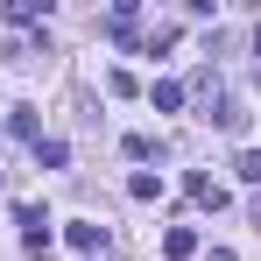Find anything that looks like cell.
Here are the masks:
<instances>
[{
    "label": "cell",
    "mask_w": 261,
    "mask_h": 261,
    "mask_svg": "<svg viewBox=\"0 0 261 261\" xmlns=\"http://www.w3.org/2000/svg\"><path fill=\"white\" fill-rule=\"evenodd\" d=\"M64 240H71L78 254H99V247H106V226H99V219H78V226H71Z\"/></svg>",
    "instance_id": "cell-1"
},
{
    "label": "cell",
    "mask_w": 261,
    "mask_h": 261,
    "mask_svg": "<svg viewBox=\"0 0 261 261\" xmlns=\"http://www.w3.org/2000/svg\"><path fill=\"white\" fill-rule=\"evenodd\" d=\"M163 254H170V261H191V254H198V233H191V226H170V233H163Z\"/></svg>",
    "instance_id": "cell-2"
},
{
    "label": "cell",
    "mask_w": 261,
    "mask_h": 261,
    "mask_svg": "<svg viewBox=\"0 0 261 261\" xmlns=\"http://www.w3.org/2000/svg\"><path fill=\"white\" fill-rule=\"evenodd\" d=\"M127 198H141V205H148V198H163V176H148V170H134V176H127Z\"/></svg>",
    "instance_id": "cell-3"
},
{
    "label": "cell",
    "mask_w": 261,
    "mask_h": 261,
    "mask_svg": "<svg viewBox=\"0 0 261 261\" xmlns=\"http://www.w3.org/2000/svg\"><path fill=\"white\" fill-rule=\"evenodd\" d=\"M233 176H240V184H261V148H240V155H233Z\"/></svg>",
    "instance_id": "cell-4"
},
{
    "label": "cell",
    "mask_w": 261,
    "mask_h": 261,
    "mask_svg": "<svg viewBox=\"0 0 261 261\" xmlns=\"http://www.w3.org/2000/svg\"><path fill=\"white\" fill-rule=\"evenodd\" d=\"M191 198H198V205H212V212H219V205H226V191H219L212 176H191Z\"/></svg>",
    "instance_id": "cell-5"
},
{
    "label": "cell",
    "mask_w": 261,
    "mask_h": 261,
    "mask_svg": "<svg viewBox=\"0 0 261 261\" xmlns=\"http://www.w3.org/2000/svg\"><path fill=\"white\" fill-rule=\"evenodd\" d=\"M106 92H113V99H134L141 78H134V71H106Z\"/></svg>",
    "instance_id": "cell-6"
},
{
    "label": "cell",
    "mask_w": 261,
    "mask_h": 261,
    "mask_svg": "<svg viewBox=\"0 0 261 261\" xmlns=\"http://www.w3.org/2000/svg\"><path fill=\"white\" fill-rule=\"evenodd\" d=\"M148 99H155V106H163V113H176V106H184V85H176V78H163V85L148 92Z\"/></svg>",
    "instance_id": "cell-7"
},
{
    "label": "cell",
    "mask_w": 261,
    "mask_h": 261,
    "mask_svg": "<svg viewBox=\"0 0 261 261\" xmlns=\"http://www.w3.org/2000/svg\"><path fill=\"white\" fill-rule=\"evenodd\" d=\"M64 155H71L64 141H36V163H43V170H64Z\"/></svg>",
    "instance_id": "cell-8"
}]
</instances>
